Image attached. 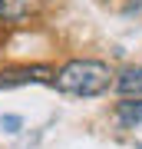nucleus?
<instances>
[{
  "instance_id": "obj_1",
  "label": "nucleus",
  "mask_w": 142,
  "mask_h": 149,
  "mask_svg": "<svg viewBox=\"0 0 142 149\" xmlns=\"http://www.w3.org/2000/svg\"><path fill=\"white\" fill-rule=\"evenodd\" d=\"M53 86L73 96H99L109 86H116V80H112V70L99 60H69L66 66H60Z\"/></svg>"
},
{
  "instance_id": "obj_2",
  "label": "nucleus",
  "mask_w": 142,
  "mask_h": 149,
  "mask_svg": "<svg viewBox=\"0 0 142 149\" xmlns=\"http://www.w3.org/2000/svg\"><path fill=\"white\" fill-rule=\"evenodd\" d=\"M56 73L50 66H17V70H3L0 73V90L10 86H26V83H53Z\"/></svg>"
},
{
  "instance_id": "obj_3",
  "label": "nucleus",
  "mask_w": 142,
  "mask_h": 149,
  "mask_svg": "<svg viewBox=\"0 0 142 149\" xmlns=\"http://www.w3.org/2000/svg\"><path fill=\"white\" fill-rule=\"evenodd\" d=\"M30 13H37V0H0V20L20 23Z\"/></svg>"
},
{
  "instance_id": "obj_4",
  "label": "nucleus",
  "mask_w": 142,
  "mask_h": 149,
  "mask_svg": "<svg viewBox=\"0 0 142 149\" xmlns=\"http://www.w3.org/2000/svg\"><path fill=\"white\" fill-rule=\"evenodd\" d=\"M116 90L122 96H132V93H136V100H142V66H129L126 73L116 80Z\"/></svg>"
},
{
  "instance_id": "obj_5",
  "label": "nucleus",
  "mask_w": 142,
  "mask_h": 149,
  "mask_svg": "<svg viewBox=\"0 0 142 149\" xmlns=\"http://www.w3.org/2000/svg\"><path fill=\"white\" fill-rule=\"evenodd\" d=\"M116 119L122 126H142V100H122L116 106Z\"/></svg>"
},
{
  "instance_id": "obj_6",
  "label": "nucleus",
  "mask_w": 142,
  "mask_h": 149,
  "mask_svg": "<svg viewBox=\"0 0 142 149\" xmlns=\"http://www.w3.org/2000/svg\"><path fill=\"white\" fill-rule=\"evenodd\" d=\"M0 126H3L7 133H20L23 119H20V116H0Z\"/></svg>"
},
{
  "instance_id": "obj_7",
  "label": "nucleus",
  "mask_w": 142,
  "mask_h": 149,
  "mask_svg": "<svg viewBox=\"0 0 142 149\" xmlns=\"http://www.w3.org/2000/svg\"><path fill=\"white\" fill-rule=\"evenodd\" d=\"M139 149H142V146H139Z\"/></svg>"
}]
</instances>
